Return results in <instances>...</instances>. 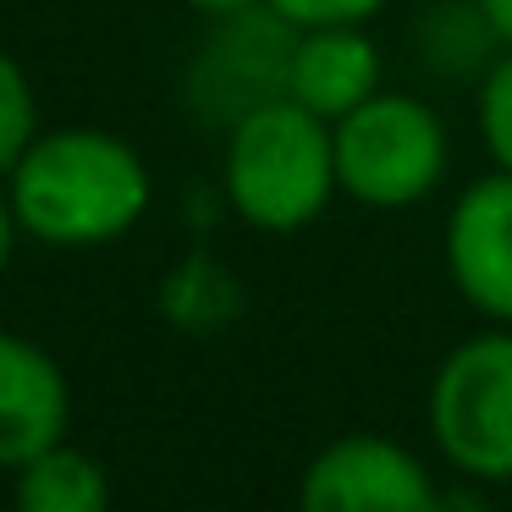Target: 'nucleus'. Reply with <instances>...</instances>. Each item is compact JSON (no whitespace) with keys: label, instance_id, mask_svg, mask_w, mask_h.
<instances>
[{"label":"nucleus","instance_id":"7","mask_svg":"<svg viewBox=\"0 0 512 512\" xmlns=\"http://www.w3.org/2000/svg\"><path fill=\"white\" fill-rule=\"evenodd\" d=\"M72 391L61 364L28 336L0 331V468L17 474L39 452L67 441Z\"/></svg>","mask_w":512,"mask_h":512},{"label":"nucleus","instance_id":"2","mask_svg":"<svg viewBox=\"0 0 512 512\" xmlns=\"http://www.w3.org/2000/svg\"><path fill=\"white\" fill-rule=\"evenodd\" d=\"M221 182L232 210L259 232H303L342 193L336 133L298 100H265L243 111L226 138Z\"/></svg>","mask_w":512,"mask_h":512},{"label":"nucleus","instance_id":"5","mask_svg":"<svg viewBox=\"0 0 512 512\" xmlns=\"http://www.w3.org/2000/svg\"><path fill=\"white\" fill-rule=\"evenodd\" d=\"M298 512H441V496L402 441L342 435L309 457Z\"/></svg>","mask_w":512,"mask_h":512},{"label":"nucleus","instance_id":"1","mask_svg":"<svg viewBox=\"0 0 512 512\" xmlns=\"http://www.w3.org/2000/svg\"><path fill=\"white\" fill-rule=\"evenodd\" d=\"M6 193L34 243L100 248L127 237L149 210V166L105 127H56L28 144Z\"/></svg>","mask_w":512,"mask_h":512},{"label":"nucleus","instance_id":"8","mask_svg":"<svg viewBox=\"0 0 512 512\" xmlns=\"http://www.w3.org/2000/svg\"><path fill=\"white\" fill-rule=\"evenodd\" d=\"M369 94H380V50L364 34V23L298 28L292 61H287V100L309 105L325 122H342Z\"/></svg>","mask_w":512,"mask_h":512},{"label":"nucleus","instance_id":"13","mask_svg":"<svg viewBox=\"0 0 512 512\" xmlns=\"http://www.w3.org/2000/svg\"><path fill=\"white\" fill-rule=\"evenodd\" d=\"M474 12H479V23L512 50V0H474Z\"/></svg>","mask_w":512,"mask_h":512},{"label":"nucleus","instance_id":"4","mask_svg":"<svg viewBox=\"0 0 512 512\" xmlns=\"http://www.w3.org/2000/svg\"><path fill=\"white\" fill-rule=\"evenodd\" d=\"M430 435L468 479H512V331L468 336L441 358Z\"/></svg>","mask_w":512,"mask_h":512},{"label":"nucleus","instance_id":"15","mask_svg":"<svg viewBox=\"0 0 512 512\" xmlns=\"http://www.w3.org/2000/svg\"><path fill=\"white\" fill-rule=\"evenodd\" d=\"M182 6L210 17V23H226V17H243V12H254V6H265V0H182Z\"/></svg>","mask_w":512,"mask_h":512},{"label":"nucleus","instance_id":"12","mask_svg":"<svg viewBox=\"0 0 512 512\" xmlns=\"http://www.w3.org/2000/svg\"><path fill=\"white\" fill-rule=\"evenodd\" d=\"M276 17H287L292 28H353L386 6V0H265Z\"/></svg>","mask_w":512,"mask_h":512},{"label":"nucleus","instance_id":"11","mask_svg":"<svg viewBox=\"0 0 512 512\" xmlns=\"http://www.w3.org/2000/svg\"><path fill=\"white\" fill-rule=\"evenodd\" d=\"M479 133H485V149L496 160V171H512V50L485 72V89H479Z\"/></svg>","mask_w":512,"mask_h":512},{"label":"nucleus","instance_id":"6","mask_svg":"<svg viewBox=\"0 0 512 512\" xmlns=\"http://www.w3.org/2000/svg\"><path fill=\"white\" fill-rule=\"evenodd\" d=\"M446 270L490 320H512V171L479 177L446 215Z\"/></svg>","mask_w":512,"mask_h":512},{"label":"nucleus","instance_id":"14","mask_svg":"<svg viewBox=\"0 0 512 512\" xmlns=\"http://www.w3.org/2000/svg\"><path fill=\"white\" fill-rule=\"evenodd\" d=\"M17 232H23V221H17V204H12V193L0 188V276H6V265H12Z\"/></svg>","mask_w":512,"mask_h":512},{"label":"nucleus","instance_id":"9","mask_svg":"<svg viewBox=\"0 0 512 512\" xmlns=\"http://www.w3.org/2000/svg\"><path fill=\"white\" fill-rule=\"evenodd\" d=\"M17 512H111V479L78 446H50L34 463L17 468V490H12Z\"/></svg>","mask_w":512,"mask_h":512},{"label":"nucleus","instance_id":"3","mask_svg":"<svg viewBox=\"0 0 512 512\" xmlns=\"http://www.w3.org/2000/svg\"><path fill=\"white\" fill-rule=\"evenodd\" d=\"M336 133V182L353 204L408 210L430 199L446 171V127L430 105L408 94H369L358 111L331 122Z\"/></svg>","mask_w":512,"mask_h":512},{"label":"nucleus","instance_id":"10","mask_svg":"<svg viewBox=\"0 0 512 512\" xmlns=\"http://www.w3.org/2000/svg\"><path fill=\"white\" fill-rule=\"evenodd\" d=\"M39 138V105L34 83L17 67L12 50H0V182L12 177V166L28 155V144Z\"/></svg>","mask_w":512,"mask_h":512}]
</instances>
